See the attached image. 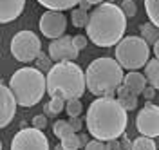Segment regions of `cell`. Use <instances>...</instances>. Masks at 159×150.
Here are the masks:
<instances>
[{"label": "cell", "instance_id": "6da1fadb", "mask_svg": "<svg viewBox=\"0 0 159 150\" xmlns=\"http://www.w3.org/2000/svg\"><path fill=\"white\" fill-rule=\"evenodd\" d=\"M127 112L129 110L116 98H96L89 105L85 118L89 134L94 139L105 143L123 138L129 123Z\"/></svg>", "mask_w": 159, "mask_h": 150}, {"label": "cell", "instance_id": "7a4b0ae2", "mask_svg": "<svg viewBox=\"0 0 159 150\" xmlns=\"http://www.w3.org/2000/svg\"><path fill=\"white\" fill-rule=\"evenodd\" d=\"M87 29L89 40L98 47H112L118 45L125 38L127 31V15L121 6L112 2H103L90 11Z\"/></svg>", "mask_w": 159, "mask_h": 150}, {"label": "cell", "instance_id": "3957f363", "mask_svg": "<svg viewBox=\"0 0 159 150\" xmlns=\"http://www.w3.org/2000/svg\"><path fill=\"white\" fill-rule=\"evenodd\" d=\"M87 90L96 98H114L118 89L123 85V67L116 58L101 56L90 61L87 70Z\"/></svg>", "mask_w": 159, "mask_h": 150}, {"label": "cell", "instance_id": "277c9868", "mask_svg": "<svg viewBox=\"0 0 159 150\" xmlns=\"http://www.w3.org/2000/svg\"><path fill=\"white\" fill-rule=\"evenodd\" d=\"M87 89V76L80 65L72 61L54 63L47 72V94L51 98L60 96L65 101L81 98Z\"/></svg>", "mask_w": 159, "mask_h": 150}, {"label": "cell", "instance_id": "5b68a950", "mask_svg": "<svg viewBox=\"0 0 159 150\" xmlns=\"http://www.w3.org/2000/svg\"><path fill=\"white\" fill-rule=\"evenodd\" d=\"M9 89L20 107H34L47 92V76L38 67H20L11 76Z\"/></svg>", "mask_w": 159, "mask_h": 150}, {"label": "cell", "instance_id": "8992f818", "mask_svg": "<svg viewBox=\"0 0 159 150\" xmlns=\"http://www.w3.org/2000/svg\"><path fill=\"white\" fill-rule=\"evenodd\" d=\"M150 43L141 36H125L116 45V60L127 70H138L148 63Z\"/></svg>", "mask_w": 159, "mask_h": 150}, {"label": "cell", "instance_id": "52a82bcc", "mask_svg": "<svg viewBox=\"0 0 159 150\" xmlns=\"http://www.w3.org/2000/svg\"><path fill=\"white\" fill-rule=\"evenodd\" d=\"M9 49L16 61L31 63L36 61V58L42 54V42L33 31H18L11 40Z\"/></svg>", "mask_w": 159, "mask_h": 150}, {"label": "cell", "instance_id": "ba28073f", "mask_svg": "<svg viewBox=\"0 0 159 150\" xmlns=\"http://www.w3.org/2000/svg\"><path fill=\"white\" fill-rule=\"evenodd\" d=\"M11 150H49V139L43 130L25 127L13 136Z\"/></svg>", "mask_w": 159, "mask_h": 150}, {"label": "cell", "instance_id": "9c48e42d", "mask_svg": "<svg viewBox=\"0 0 159 150\" xmlns=\"http://www.w3.org/2000/svg\"><path fill=\"white\" fill-rule=\"evenodd\" d=\"M40 33L49 38V40H56L65 36V29H67V16L63 15V11H51L45 9L40 16Z\"/></svg>", "mask_w": 159, "mask_h": 150}, {"label": "cell", "instance_id": "30bf717a", "mask_svg": "<svg viewBox=\"0 0 159 150\" xmlns=\"http://www.w3.org/2000/svg\"><path fill=\"white\" fill-rule=\"evenodd\" d=\"M136 129L141 136L147 138H157L159 136V107L147 101V105L138 112L136 116Z\"/></svg>", "mask_w": 159, "mask_h": 150}, {"label": "cell", "instance_id": "8fae6325", "mask_svg": "<svg viewBox=\"0 0 159 150\" xmlns=\"http://www.w3.org/2000/svg\"><path fill=\"white\" fill-rule=\"evenodd\" d=\"M80 51L74 47L72 43V36L65 34L61 38H56V40H51L49 43V56L52 58L54 63H60V61H74L78 58Z\"/></svg>", "mask_w": 159, "mask_h": 150}, {"label": "cell", "instance_id": "7c38bea8", "mask_svg": "<svg viewBox=\"0 0 159 150\" xmlns=\"http://www.w3.org/2000/svg\"><path fill=\"white\" fill-rule=\"evenodd\" d=\"M0 127L6 129L9 125L15 114H16V107H18V101L15 98L13 90L9 89V85H2L0 87Z\"/></svg>", "mask_w": 159, "mask_h": 150}, {"label": "cell", "instance_id": "4fadbf2b", "mask_svg": "<svg viewBox=\"0 0 159 150\" xmlns=\"http://www.w3.org/2000/svg\"><path fill=\"white\" fill-rule=\"evenodd\" d=\"M25 0H0V22L9 24L15 22L24 13Z\"/></svg>", "mask_w": 159, "mask_h": 150}, {"label": "cell", "instance_id": "5bb4252c", "mask_svg": "<svg viewBox=\"0 0 159 150\" xmlns=\"http://www.w3.org/2000/svg\"><path fill=\"white\" fill-rule=\"evenodd\" d=\"M147 83H148V81H147V76L141 74V72H138V70L127 72V76H125V80H123V85H125L134 96L143 94L145 89H147Z\"/></svg>", "mask_w": 159, "mask_h": 150}, {"label": "cell", "instance_id": "9a60e30c", "mask_svg": "<svg viewBox=\"0 0 159 150\" xmlns=\"http://www.w3.org/2000/svg\"><path fill=\"white\" fill-rule=\"evenodd\" d=\"M36 2L51 11H67V9L72 11L74 6L80 4V0H36Z\"/></svg>", "mask_w": 159, "mask_h": 150}, {"label": "cell", "instance_id": "2e32d148", "mask_svg": "<svg viewBox=\"0 0 159 150\" xmlns=\"http://www.w3.org/2000/svg\"><path fill=\"white\" fill-rule=\"evenodd\" d=\"M145 76L148 85H152L154 89H159V60L154 58L145 65Z\"/></svg>", "mask_w": 159, "mask_h": 150}, {"label": "cell", "instance_id": "e0dca14e", "mask_svg": "<svg viewBox=\"0 0 159 150\" xmlns=\"http://www.w3.org/2000/svg\"><path fill=\"white\" fill-rule=\"evenodd\" d=\"M139 31H141V38L147 40L148 43L156 45V42H159V27L157 25H154L152 22H145V24H141Z\"/></svg>", "mask_w": 159, "mask_h": 150}, {"label": "cell", "instance_id": "ac0fdd59", "mask_svg": "<svg viewBox=\"0 0 159 150\" xmlns=\"http://www.w3.org/2000/svg\"><path fill=\"white\" fill-rule=\"evenodd\" d=\"M89 18H90V13L89 11H83L81 7H74L70 11V20H72V25L74 27H87L89 25Z\"/></svg>", "mask_w": 159, "mask_h": 150}, {"label": "cell", "instance_id": "d6986e66", "mask_svg": "<svg viewBox=\"0 0 159 150\" xmlns=\"http://www.w3.org/2000/svg\"><path fill=\"white\" fill-rule=\"evenodd\" d=\"M65 105H67V101L63 100V98H60V96H54V98H51L49 103L45 105V114L47 116H58L61 110H65Z\"/></svg>", "mask_w": 159, "mask_h": 150}, {"label": "cell", "instance_id": "ffe728a7", "mask_svg": "<svg viewBox=\"0 0 159 150\" xmlns=\"http://www.w3.org/2000/svg\"><path fill=\"white\" fill-rule=\"evenodd\" d=\"M52 132H54L56 138L63 139V138H67L70 134H74V129L69 125V120H58V121H54V125H52Z\"/></svg>", "mask_w": 159, "mask_h": 150}, {"label": "cell", "instance_id": "44dd1931", "mask_svg": "<svg viewBox=\"0 0 159 150\" xmlns=\"http://www.w3.org/2000/svg\"><path fill=\"white\" fill-rule=\"evenodd\" d=\"M145 11H147L148 22L159 27V0H145Z\"/></svg>", "mask_w": 159, "mask_h": 150}, {"label": "cell", "instance_id": "7402d4cb", "mask_svg": "<svg viewBox=\"0 0 159 150\" xmlns=\"http://www.w3.org/2000/svg\"><path fill=\"white\" fill-rule=\"evenodd\" d=\"M132 150H157L156 148V143L152 138H147V136H139L138 139H134V147Z\"/></svg>", "mask_w": 159, "mask_h": 150}, {"label": "cell", "instance_id": "603a6c76", "mask_svg": "<svg viewBox=\"0 0 159 150\" xmlns=\"http://www.w3.org/2000/svg\"><path fill=\"white\" fill-rule=\"evenodd\" d=\"M61 147H63L65 150H80L81 148L78 132H74V134H70V136H67V138H63V139H61Z\"/></svg>", "mask_w": 159, "mask_h": 150}, {"label": "cell", "instance_id": "cb8c5ba5", "mask_svg": "<svg viewBox=\"0 0 159 150\" xmlns=\"http://www.w3.org/2000/svg\"><path fill=\"white\" fill-rule=\"evenodd\" d=\"M65 110H67L69 118H78L80 114H81V110H83V105H81V101H80L78 98H74V100H69V101H67Z\"/></svg>", "mask_w": 159, "mask_h": 150}, {"label": "cell", "instance_id": "d4e9b609", "mask_svg": "<svg viewBox=\"0 0 159 150\" xmlns=\"http://www.w3.org/2000/svg\"><path fill=\"white\" fill-rule=\"evenodd\" d=\"M36 67H38L42 72H49L52 69V58H51L49 54H40L38 58H36Z\"/></svg>", "mask_w": 159, "mask_h": 150}, {"label": "cell", "instance_id": "484cf974", "mask_svg": "<svg viewBox=\"0 0 159 150\" xmlns=\"http://www.w3.org/2000/svg\"><path fill=\"white\" fill-rule=\"evenodd\" d=\"M121 9H123V13L127 15V18H130V16H136L138 6H136L134 0H121Z\"/></svg>", "mask_w": 159, "mask_h": 150}, {"label": "cell", "instance_id": "4316f807", "mask_svg": "<svg viewBox=\"0 0 159 150\" xmlns=\"http://www.w3.org/2000/svg\"><path fill=\"white\" fill-rule=\"evenodd\" d=\"M118 100L127 110H136L138 109V96H134V94H129V96H125V98H118Z\"/></svg>", "mask_w": 159, "mask_h": 150}, {"label": "cell", "instance_id": "83f0119b", "mask_svg": "<svg viewBox=\"0 0 159 150\" xmlns=\"http://www.w3.org/2000/svg\"><path fill=\"white\" fill-rule=\"evenodd\" d=\"M72 43H74V47L78 51L85 49L87 47V43H89V36H83V34H74L72 36Z\"/></svg>", "mask_w": 159, "mask_h": 150}, {"label": "cell", "instance_id": "f1b7e54d", "mask_svg": "<svg viewBox=\"0 0 159 150\" xmlns=\"http://www.w3.org/2000/svg\"><path fill=\"white\" fill-rule=\"evenodd\" d=\"M33 127H34V129L43 130L45 127H47V116H43V114L34 116V118H33Z\"/></svg>", "mask_w": 159, "mask_h": 150}, {"label": "cell", "instance_id": "f546056e", "mask_svg": "<svg viewBox=\"0 0 159 150\" xmlns=\"http://www.w3.org/2000/svg\"><path fill=\"white\" fill-rule=\"evenodd\" d=\"M83 150H107V145H105V141L90 139V143H89V145H87Z\"/></svg>", "mask_w": 159, "mask_h": 150}, {"label": "cell", "instance_id": "4dcf8cb0", "mask_svg": "<svg viewBox=\"0 0 159 150\" xmlns=\"http://www.w3.org/2000/svg\"><path fill=\"white\" fill-rule=\"evenodd\" d=\"M69 125L74 129V132H80V130L83 129V120H80V118H69Z\"/></svg>", "mask_w": 159, "mask_h": 150}, {"label": "cell", "instance_id": "1f68e13d", "mask_svg": "<svg viewBox=\"0 0 159 150\" xmlns=\"http://www.w3.org/2000/svg\"><path fill=\"white\" fill-rule=\"evenodd\" d=\"M119 141H121V150H132V147H134V141H130L127 136H123Z\"/></svg>", "mask_w": 159, "mask_h": 150}, {"label": "cell", "instance_id": "d6a6232c", "mask_svg": "<svg viewBox=\"0 0 159 150\" xmlns=\"http://www.w3.org/2000/svg\"><path fill=\"white\" fill-rule=\"evenodd\" d=\"M107 150H121V141L119 139H112V141H107Z\"/></svg>", "mask_w": 159, "mask_h": 150}, {"label": "cell", "instance_id": "836d02e7", "mask_svg": "<svg viewBox=\"0 0 159 150\" xmlns=\"http://www.w3.org/2000/svg\"><path fill=\"white\" fill-rule=\"evenodd\" d=\"M143 96H145V98H147V100L150 101L152 98H154V96H156V89H154L152 85H148V87L145 89V92H143Z\"/></svg>", "mask_w": 159, "mask_h": 150}, {"label": "cell", "instance_id": "e575fe53", "mask_svg": "<svg viewBox=\"0 0 159 150\" xmlns=\"http://www.w3.org/2000/svg\"><path fill=\"white\" fill-rule=\"evenodd\" d=\"M116 94H118V98H125V96H129V94H132V92H130V90L127 89L125 85H121V87L118 89V92H116Z\"/></svg>", "mask_w": 159, "mask_h": 150}, {"label": "cell", "instance_id": "d590c367", "mask_svg": "<svg viewBox=\"0 0 159 150\" xmlns=\"http://www.w3.org/2000/svg\"><path fill=\"white\" fill-rule=\"evenodd\" d=\"M80 136V145H81V147H83V148H85V147H87V145H89L90 143V139H89V136H87V134H78Z\"/></svg>", "mask_w": 159, "mask_h": 150}, {"label": "cell", "instance_id": "8d00e7d4", "mask_svg": "<svg viewBox=\"0 0 159 150\" xmlns=\"http://www.w3.org/2000/svg\"><path fill=\"white\" fill-rule=\"evenodd\" d=\"M78 6H80V7H81L83 11H92V9H90V7H92V4H90L89 0H80Z\"/></svg>", "mask_w": 159, "mask_h": 150}, {"label": "cell", "instance_id": "74e56055", "mask_svg": "<svg viewBox=\"0 0 159 150\" xmlns=\"http://www.w3.org/2000/svg\"><path fill=\"white\" fill-rule=\"evenodd\" d=\"M152 51H154V54H156V58L159 60V42H156V45L152 47Z\"/></svg>", "mask_w": 159, "mask_h": 150}, {"label": "cell", "instance_id": "f35d334b", "mask_svg": "<svg viewBox=\"0 0 159 150\" xmlns=\"http://www.w3.org/2000/svg\"><path fill=\"white\" fill-rule=\"evenodd\" d=\"M92 6H99V4H103V2H107V0H89Z\"/></svg>", "mask_w": 159, "mask_h": 150}, {"label": "cell", "instance_id": "ab89813d", "mask_svg": "<svg viewBox=\"0 0 159 150\" xmlns=\"http://www.w3.org/2000/svg\"><path fill=\"white\" fill-rule=\"evenodd\" d=\"M54 150H65V148H63V147H61V143H60V145H56V147H54Z\"/></svg>", "mask_w": 159, "mask_h": 150}, {"label": "cell", "instance_id": "60d3db41", "mask_svg": "<svg viewBox=\"0 0 159 150\" xmlns=\"http://www.w3.org/2000/svg\"><path fill=\"white\" fill-rule=\"evenodd\" d=\"M107 2H112V4H114V2H116V0H107Z\"/></svg>", "mask_w": 159, "mask_h": 150}]
</instances>
